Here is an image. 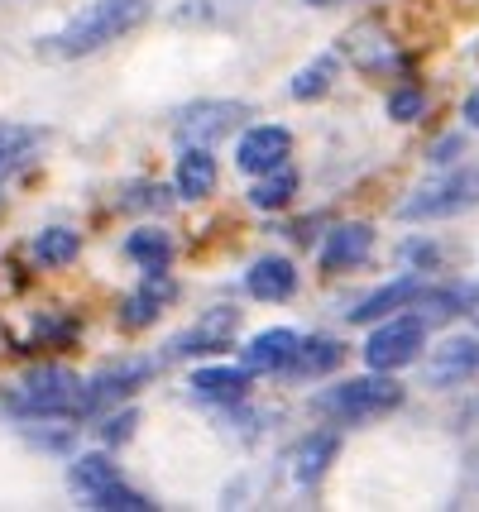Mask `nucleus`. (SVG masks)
Returning <instances> with one entry per match:
<instances>
[{
  "mask_svg": "<svg viewBox=\"0 0 479 512\" xmlns=\"http://www.w3.org/2000/svg\"><path fill=\"white\" fill-rule=\"evenodd\" d=\"M149 10H154L149 0H92L58 34H48L44 44H39V53H48V58H87V53H101L106 44H115L130 29H139V24L149 20Z\"/></svg>",
  "mask_w": 479,
  "mask_h": 512,
  "instance_id": "1",
  "label": "nucleus"
},
{
  "mask_svg": "<svg viewBox=\"0 0 479 512\" xmlns=\"http://www.w3.org/2000/svg\"><path fill=\"white\" fill-rule=\"evenodd\" d=\"M393 407H403V383L393 374H365V379H345L336 388L312 393V412L326 417L331 426H365L374 417H388Z\"/></svg>",
  "mask_w": 479,
  "mask_h": 512,
  "instance_id": "2",
  "label": "nucleus"
},
{
  "mask_svg": "<svg viewBox=\"0 0 479 512\" xmlns=\"http://www.w3.org/2000/svg\"><path fill=\"white\" fill-rule=\"evenodd\" d=\"M427 321L412 312H393L384 316L374 331H369L365 340V364L369 369H379V374H398V369H408V364H417V355L427 350Z\"/></svg>",
  "mask_w": 479,
  "mask_h": 512,
  "instance_id": "3",
  "label": "nucleus"
},
{
  "mask_svg": "<svg viewBox=\"0 0 479 512\" xmlns=\"http://www.w3.org/2000/svg\"><path fill=\"white\" fill-rule=\"evenodd\" d=\"M20 407L24 417H68V422H82V379L63 369V364H44L24 379V393H20Z\"/></svg>",
  "mask_w": 479,
  "mask_h": 512,
  "instance_id": "4",
  "label": "nucleus"
},
{
  "mask_svg": "<svg viewBox=\"0 0 479 512\" xmlns=\"http://www.w3.org/2000/svg\"><path fill=\"white\" fill-rule=\"evenodd\" d=\"M479 206V168H460V173H446V178H432L427 187H417L412 201L398 206L403 221H446V216H460Z\"/></svg>",
  "mask_w": 479,
  "mask_h": 512,
  "instance_id": "5",
  "label": "nucleus"
},
{
  "mask_svg": "<svg viewBox=\"0 0 479 512\" xmlns=\"http://www.w3.org/2000/svg\"><path fill=\"white\" fill-rule=\"evenodd\" d=\"M154 374H159V359H149V355H125V359H115V364H106L96 379L82 383V422L96 417L101 407H115V402H125L130 393H139Z\"/></svg>",
  "mask_w": 479,
  "mask_h": 512,
  "instance_id": "6",
  "label": "nucleus"
},
{
  "mask_svg": "<svg viewBox=\"0 0 479 512\" xmlns=\"http://www.w3.org/2000/svg\"><path fill=\"white\" fill-rule=\"evenodd\" d=\"M250 120V106L245 101H197V106H187V111H178V144H202V149H211V144H221L226 134H235V125H245Z\"/></svg>",
  "mask_w": 479,
  "mask_h": 512,
  "instance_id": "7",
  "label": "nucleus"
},
{
  "mask_svg": "<svg viewBox=\"0 0 479 512\" xmlns=\"http://www.w3.org/2000/svg\"><path fill=\"white\" fill-rule=\"evenodd\" d=\"M235 331H240V312H235V307H211L197 326H187L183 335H173V340L163 345V355L168 359L226 355L230 345H235Z\"/></svg>",
  "mask_w": 479,
  "mask_h": 512,
  "instance_id": "8",
  "label": "nucleus"
},
{
  "mask_svg": "<svg viewBox=\"0 0 479 512\" xmlns=\"http://www.w3.org/2000/svg\"><path fill=\"white\" fill-rule=\"evenodd\" d=\"M422 374H427L432 388H460V383H470L479 374V340L475 335H451V340H441L436 350H427Z\"/></svg>",
  "mask_w": 479,
  "mask_h": 512,
  "instance_id": "9",
  "label": "nucleus"
},
{
  "mask_svg": "<svg viewBox=\"0 0 479 512\" xmlns=\"http://www.w3.org/2000/svg\"><path fill=\"white\" fill-rule=\"evenodd\" d=\"M288 154H293V134L283 130V125H254V130H245V139H240L235 163H240L250 178H264V173L283 168Z\"/></svg>",
  "mask_w": 479,
  "mask_h": 512,
  "instance_id": "10",
  "label": "nucleus"
},
{
  "mask_svg": "<svg viewBox=\"0 0 479 512\" xmlns=\"http://www.w3.org/2000/svg\"><path fill=\"white\" fill-rule=\"evenodd\" d=\"M341 53L350 58V67L365 72V77H388V72L398 67V48L388 44V34L379 24H355V29H345Z\"/></svg>",
  "mask_w": 479,
  "mask_h": 512,
  "instance_id": "11",
  "label": "nucleus"
},
{
  "mask_svg": "<svg viewBox=\"0 0 479 512\" xmlns=\"http://www.w3.org/2000/svg\"><path fill=\"white\" fill-rule=\"evenodd\" d=\"M369 254H374V225L369 221H345L336 225L331 235H326V245H321V273H350V268L369 264Z\"/></svg>",
  "mask_w": 479,
  "mask_h": 512,
  "instance_id": "12",
  "label": "nucleus"
},
{
  "mask_svg": "<svg viewBox=\"0 0 479 512\" xmlns=\"http://www.w3.org/2000/svg\"><path fill=\"white\" fill-rule=\"evenodd\" d=\"M297 350H302V335L288 331V326H269V331L250 335V345L240 350V364L250 374H288Z\"/></svg>",
  "mask_w": 479,
  "mask_h": 512,
  "instance_id": "13",
  "label": "nucleus"
},
{
  "mask_svg": "<svg viewBox=\"0 0 479 512\" xmlns=\"http://www.w3.org/2000/svg\"><path fill=\"white\" fill-rule=\"evenodd\" d=\"M173 297H178V283H173L168 273H144V288L130 292V297L120 302V326H125V331H144V326H154Z\"/></svg>",
  "mask_w": 479,
  "mask_h": 512,
  "instance_id": "14",
  "label": "nucleus"
},
{
  "mask_svg": "<svg viewBox=\"0 0 479 512\" xmlns=\"http://www.w3.org/2000/svg\"><path fill=\"white\" fill-rule=\"evenodd\" d=\"M187 388H192V398L202 402H221V407H240V402L250 398V369L240 364H206V369H197L192 379H187Z\"/></svg>",
  "mask_w": 479,
  "mask_h": 512,
  "instance_id": "15",
  "label": "nucleus"
},
{
  "mask_svg": "<svg viewBox=\"0 0 479 512\" xmlns=\"http://www.w3.org/2000/svg\"><path fill=\"white\" fill-rule=\"evenodd\" d=\"M427 292V278H417V273H403V278H393V283H384V288H374L355 307V312H345L350 321H384L388 312H408V307H417V297Z\"/></svg>",
  "mask_w": 479,
  "mask_h": 512,
  "instance_id": "16",
  "label": "nucleus"
},
{
  "mask_svg": "<svg viewBox=\"0 0 479 512\" xmlns=\"http://www.w3.org/2000/svg\"><path fill=\"white\" fill-rule=\"evenodd\" d=\"M245 292H250L254 302H288V297L297 292L293 259H283V254H264V259H254L250 273H245Z\"/></svg>",
  "mask_w": 479,
  "mask_h": 512,
  "instance_id": "17",
  "label": "nucleus"
},
{
  "mask_svg": "<svg viewBox=\"0 0 479 512\" xmlns=\"http://www.w3.org/2000/svg\"><path fill=\"white\" fill-rule=\"evenodd\" d=\"M336 455H341V436H336V431H312V436L293 450V479L302 489H317L321 474L331 469Z\"/></svg>",
  "mask_w": 479,
  "mask_h": 512,
  "instance_id": "18",
  "label": "nucleus"
},
{
  "mask_svg": "<svg viewBox=\"0 0 479 512\" xmlns=\"http://www.w3.org/2000/svg\"><path fill=\"white\" fill-rule=\"evenodd\" d=\"M216 182H221V168H216L211 149L187 144L183 158H178V197L183 201H206L211 192H216Z\"/></svg>",
  "mask_w": 479,
  "mask_h": 512,
  "instance_id": "19",
  "label": "nucleus"
},
{
  "mask_svg": "<svg viewBox=\"0 0 479 512\" xmlns=\"http://www.w3.org/2000/svg\"><path fill=\"white\" fill-rule=\"evenodd\" d=\"M341 364H345V345L336 335H307L288 374H293V379H321V374H331V369H341Z\"/></svg>",
  "mask_w": 479,
  "mask_h": 512,
  "instance_id": "20",
  "label": "nucleus"
},
{
  "mask_svg": "<svg viewBox=\"0 0 479 512\" xmlns=\"http://www.w3.org/2000/svg\"><path fill=\"white\" fill-rule=\"evenodd\" d=\"M39 144H44V130H34V125H0V192L34 158Z\"/></svg>",
  "mask_w": 479,
  "mask_h": 512,
  "instance_id": "21",
  "label": "nucleus"
},
{
  "mask_svg": "<svg viewBox=\"0 0 479 512\" xmlns=\"http://www.w3.org/2000/svg\"><path fill=\"white\" fill-rule=\"evenodd\" d=\"M125 254H130L144 273H168V264H173V235L159 230V225H139L135 235L125 240Z\"/></svg>",
  "mask_w": 479,
  "mask_h": 512,
  "instance_id": "22",
  "label": "nucleus"
},
{
  "mask_svg": "<svg viewBox=\"0 0 479 512\" xmlns=\"http://www.w3.org/2000/svg\"><path fill=\"white\" fill-rule=\"evenodd\" d=\"M68 484L82 493V498H92V493L120 484V465H115L111 455H101V450H96V455H77L68 469Z\"/></svg>",
  "mask_w": 479,
  "mask_h": 512,
  "instance_id": "23",
  "label": "nucleus"
},
{
  "mask_svg": "<svg viewBox=\"0 0 479 512\" xmlns=\"http://www.w3.org/2000/svg\"><path fill=\"white\" fill-rule=\"evenodd\" d=\"M34 259L44 268H68L77 254H82V235L77 230H68V225H48V230H39L34 235Z\"/></svg>",
  "mask_w": 479,
  "mask_h": 512,
  "instance_id": "24",
  "label": "nucleus"
},
{
  "mask_svg": "<svg viewBox=\"0 0 479 512\" xmlns=\"http://www.w3.org/2000/svg\"><path fill=\"white\" fill-rule=\"evenodd\" d=\"M297 197V173L283 163V168H274V173H264V178L250 187V206L254 211H283L288 201Z\"/></svg>",
  "mask_w": 479,
  "mask_h": 512,
  "instance_id": "25",
  "label": "nucleus"
},
{
  "mask_svg": "<svg viewBox=\"0 0 479 512\" xmlns=\"http://www.w3.org/2000/svg\"><path fill=\"white\" fill-rule=\"evenodd\" d=\"M336 72H341V63H336L331 53H321L317 63H307L293 82H288V96H293V101H321V96L331 91V82H336Z\"/></svg>",
  "mask_w": 479,
  "mask_h": 512,
  "instance_id": "26",
  "label": "nucleus"
},
{
  "mask_svg": "<svg viewBox=\"0 0 479 512\" xmlns=\"http://www.w3.org/2000/svg\"><path fill=\"white\" fill-rule=\"evenodd\" d=\"M412 312L422 316L427 326H446L451 316L465 312V292L460 288H427L422 297H417V307H412Z\"/></svg>",
  "mask_w": 479,
  "mask_h": 512,
  "instance_id": "27",
  "label": "nucleus"
},
{
  "mask_svg": "<svg viewBox=\"0 0 479 512\" xmlns=\"http://www.w3.org/2000/svg\"><path fill=\"white\" fill-rule=\"evenodd\" d=\"M384 111H388V120H398V125H412V120H422V115H427V91L412 87V82H398V87L388 91Z\"/></svg>",
  "mask_w": 479,
  "mask_h": 512,
  "instance_id": "28",
  "label": "nucleus"
},
{
  "mask_svg": "<svg viewBox=\"0 0 479 512\" xmlns=\"http://www.w3.org/2000/svg\"><path fill=\"white\" fill-rule=\"evenodd\" d=\"M87 508H101V512H149L154 503L144 498V493L125 489V484H111V489H101L87 498Z\"/></svg>",
  "mask_w": 479,
  "mask_h": 512,
  "instance_id": "29",
  "label": "nucleus"
},
{
  "mask_svg": "<svg viewBox=\"0 0 479 512\" xmlns=\"http://www.w3.org/2000/svg\"><path fill=\"white\" fill-rule=\"evenodd\" d=\"M120 206H125V211H163V206H168V187H163V182H130Z\"/></svg>",
  "mask_w": 479,
  "mask_h": 512,
  "instance_id": "30",
  "label": "nucleus"
},
{
  "mask_svg": "<svg viewBox=\"0 0 479 512\" xmlns=\"http://www.w3.org/2000/svg\"><path fill=\"white\" fill-rule=\"evenodd\" d=\"M135 426H139V412L125 407V412H115V417L101 422V441H106V446H125V441L135 436Z\"/></svg>",
  "mask_w": 479,
  "mask_h": 512,
  "instance_id": "31",
  "label": "nucleus"
},
{
  "mask_svg": "<svg viewBox=\"0 0 479 512\" xmlns=\"http://www.w3.org/2000/svg\"><path fill=\"white\" fill-rule=\"evenodd\" d=\"M34 335L44 340V345H72V335H77V321H58V316H39V326Z\"/></svg>",
  "mask_w": 479,
  "mask_h": 512,
  "instance_id": "32",
  "label": "nucleus"
},
{
  "mask_svg": "<svg viewBox=\"0 0 479 512\" xmlns=\"http://www.w3.org/2000/svg\"><path fill=\"white\" fill-rule=\"evenodd\" d=\"M427 158H432V163H441V168H446V163H456V158H465V134H451V139H441V144H436Z\"/></svg>",
  "mask_w": 479,
  "mask_h": 512,
  "instance_id": "33",
  "label": "nucleus"
},
{
  "mask_svg": "<svg viewBox=\"0 0 479 512\" xmlns=\"http://www.w3.org/2000/svg\"><path fill=\"white\" fill-rule=\"evenodd\" d=\"M465 120H470V125L479 130V87L470 91V96H465Z\"/></svg>",
  "mask_w": 479,
  "mask_h": 512,
  "instance_id": "34",
  "label": "nucleus"
},
{
  "mask_svg": "<svg viewBox=\"0 0 479 512\" xmlns=\"http://www.w3.org/2000/svg\"><path fill=\"white\" fill-rule=\"evenodd\" d=\"M302 5H312V10H336V5H345V0H302Z\"/></svg>",
  "mask_w": 479,
  "mask_h": 512,
  "instance_id": "35",
  "label": "nucleus"
},
{
  "mask_svg": "<svg viewBox=\"0 0 479 512\" xmlns=\"http://www.w3.org/2000/svg\"><path fill=\"white\" fill-rule=\"evenodd\" d=\"M465 307H470V316L479 321V292H465Z\"/></svg>",
  "mask_w": 479,
  "mask_h": 512,
  "instance_id": "36",
  "label": "nucleus"
}]
</instances>
